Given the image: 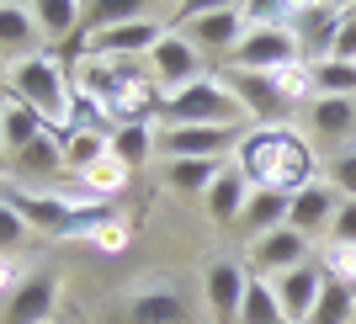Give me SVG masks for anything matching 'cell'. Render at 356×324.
Masks as SVG:
<instances>
[{
    "label": "cell",
    "mask_w": 356,
    "mask_h": 324,
    "mask_svg": "<svg viewBox=\"0 0 356 324\" xmlns=\"http://www.w3.org/2000/svg\"><path fill=\"white\" fill-rule=\"evenodd\" d=\"M234 165L245 170L255 192H282L293 197L298 186L319 181V154L293 122H277V128H245L234 149Z\"/></svg>",
    "instance_id": "obj_1"
},
{
    "label": "cell",
    "mask_w": 356,
    "mask_h": 324,
    "mask_svg": "<svg viewBox=\"0 0 356 324\" xmlns=\"http://www.w3.org/2000/svg\"><path fill=\"white\" fill-rule=\"evenodd\" d=\"M6 96L27 102L38 118L48 122V133H70V112H74V80L64 54L54 48H38V54H22V59L6 64Z\"/></svg>",
    "instance_id": "obj_2"
},
{
    "label": "cell",
    "mask_w": 356,
    "mask_h": 324,
    "mask_svg": "<svg viewBox=\"0 0 356 324\" xmlns=\"http://www.w3.org/2000/svg\"><path fill=\"white\" fill-rule=\"evenodd\" d=\"M245 16H250V32L229 54V74H271V70H282V64L303 59L293 27H287V16H293L287 0H250Z\"/></svg>",
    "instance_id": "obj_3"
},
{
    "label": "cell",
    "mask_w": 356,
    "mask_h": 324,
    "mask_svg": "<svg viewBox=\"0 0 356 324\" xmlns=\"http://www.w3.org/2000/svg\"><path fill=\"white\" fill-rule=\"evenodd\" d=\"M160 128H250V112L223 74H202L197 86L160 102Z\"/></svg>",
    "instance_id": "obj_4"
},
{
    "label": "cell",
    "mask_w": 356,
    "mask_h": 324,
    "mask_svg": "<svg viewBox=\"0 0 356 324\" xmlns=\"http://www.w3.org/2000/svg\"><path fill=\"white\" fill-rule=\"evenodd\" d=\"M165 32H170V16L154 6L149 16H134V22H122V27L80 32L74 43H64V64H74L80 54H90V59H138V64H144Z\"/></svg>",
    "instance_id": "obj_5"
},
{
    "label": "cell",
    "mask_w": 356,
    "mask_h": 324,
    "mask_svg": "<svg viewBox=\"0 0 356 324\" xmlns=\"http://www.w3.org/2000/svg\"><path fill=\"white\" fill-rule=\"evenodd\" d=\"M176 32L186 38V43L202 54V59H229L239 48V38L250 32V16H245V6L239 0H218V6H186V11H176Z\"/></svg>",
    "instance_id": "obj_6"
},
{
    "label": "cell",
    "mask_w": 356,
    "mask_h": 324,
    "mask_svg": "<svg viewBox=\"0 0 356 324\" xmlns=\"http://www.w3.org/2000/svg\"><path fill=\"white\" fill-rule=\"evenodd\" d=\"M0 197L43 234L64 239L70 223L80 218V207H90V197H74V192H38V186H22V181H0Z\"/></svg>",
    "instance_id": "obj_7"
},
{
    "label": "cell",
    "mask_w": 356,
    "mask_h": 324,
    "mask_svg": "<svg viewBox=\"0 0 356 324\" xmlns=\"http://www.w3.org/2000/svg\"><path fill=\"white\" fill-rule=\"evenodd\" d=\"M144 70L154 74V86H160L165 96H176V90L197 86L202 74H213V70H208V59H202V54H197V48L186 43V38H181L176 27H170V32L160 38V43H154V54L144 59Z\"/></svg>",
    "instance_id": "obj_8"
},
{
    "label": "cell",
    "mask_w": 356,
    "mask_h": 324,
    "mask_svg": "<svg viewBox=\"0 0 356 324\" xmlns=\"http://www.w3.org/2000/svg\"><path fill=\"white\" fill-rule=\"evenodd\" d=\"M341 11L335 0H293V16H287V27L298 38V54L303 59H330V43H335V27H341Z\"/></svg>",
    "instance_id": "obj_9"
},
{
    "label": "cell",
    "mask_w": 356,
    "mask_h": 324,
    "mask_svg": "<svg viewBox=\"0 0 356 324\" xmlns=\"http://www.w3.org/2000/svg\"><path fill=\"white\" fill-rule=\"evenodd\" d=\"M245 128H160V149L170 160H234Z\"/></svg>",
    "instance_id": "obj_10"
},
{
    "label": "cell",
    "mask_w": 356,
    "mask_h": 324,
    "mask_svg": "<svg viewBox=\"0 0 356 324\" xmlns=\"http://www.w3.org/2000/svg\"><path fill=\"white\" fill-rule=\"evenodd\" d=\"M314 261V239L298 234V229H271L266 239H255L250 250V277H266L277 282L282 271H298V266Z\"/></svg>",
    "instance_id": "obj_11"
},
{
    "label": "cell",
    "mask_w": 356,
    "mask_h": 324,
    "mask_svg": "<svg viewBox=\"0 0 356 324\" xmlns=\"http://www.w3.org/2000/svg\"><path fill=\"white\" fill-rule=\"evenodd\" d=\"M64 277L59 271H32L22 277V287L6 303V324H54V309H59Z\"/></svg>",
    "instance_id": "obj_12"
},
{
    "label": "cell",
    "mask_w": 356,
    "mask_h": 324,
    "mask_svg": "<svg viewBox=\"0 0 356 324\" xmlns=\"http://www.w3.org/2000/svg\"><path fill=\"white\" fill-rule=\"evenodd\" d=\"M346 197L330 186L325 176L309 181V186H298L293 192V207H287V229H298V234H330V223H335V213H341Z\"/></svg>",
    "instance_id": "obj_13"
},
{
    "label": "cell",
    "mask_w": 356,
    "mask_h": 324,
    "mask_svg": "<svg viewBox=\"0 0 356 324\" xmlns=\"http://www.w3.org/2000/svg\"><path fill=\"white\" fill-rule=\"evenodd\" d=\"M245 287H250V271H245L239 261H208V271H202V293H208V309H213L218 324H239Z\"/></svg>",
    "instance_id": "obj_14"
},
{
    "label": "cell",
    "mask_w": 356,
    "mask_h": 324,
    "mask_svg": "<svg viewBox=\"0 0 356 324\" xmlns=\"http://www.w3.org/2000/svg\"><path fill=\"white\" fill-rule=\"evenodd\" d=\"M325 271H319V261L298 266V271H282V277L271 282V293H277V303H282L287 324H309L314 303H319V293H325Z\"/></svg>",
    "instance_id": "obj_15"
},
{
    "label": "cell",
    "mask_w": 356,
    "mask_h": 324,
    "mask_svg": "<svg viewBox=\"0 0 356 324\" xmlns=\"http://www.w3.org/2000/svg\"><path fill=\"white\" fill-rule=\"evenodd\" d=\"M309 133L319 144H335V149H351L356 138V102L351 96H314L309 112H303Z\"/></svg>",
    "instance_id": "obj_16"
},
{
    "label": "cell",
    "mask_w": 356,
    "mask_h": 324,
    "mask_svg": "<svg viewBox=\"0 0 356 324\" xmlns=\"http://www.w3.org/2000/svg\"><path fill=\"white\" fill-rule=\"evenodd\" d=\"M250 181H245V170H239L234 160L218 165V176H213V186L202 192V207H208L213 223H239L245 218V202H250Z\"/></svg>",
    "instance_id": "obj_17"
},
{
    "label": "cell",
    "mask_w": 356,
    "mask_h": 324,
    "mask_svg": "<svg viewBox=\"0 0 356 324\" xmlns=\"http://www.w3.org/2000/svg\"><path fill=\"white\" fill-rule=\"evenodd\" d=\"M43 38H38V16H32L27 0H0V54L6 64L22 59V54H38Z\"/></svg>",
    "instance_id": "obj_18"
},
{
    "label": "cell",
    "mask_w": 356,
    "mask_h": 324,
    "mask_svg": "<svg viewBox=\"0 0 356 324\" xmlns=\"http://www.w3.org/2000/svg\"><path fill=\"white\" fill-rule=\"evenodd\" d=\"M128 324H186V303L170 282H154V287H138L128 298Z\"/></svg>",
    "instance_id": "obj_19"
},
{
    "label": "cell",
    "mask_w": 356,
    "mask_h": 324,
    "mask_svg": "<svg viewBox=\"0 0 356 324\" xmlns=\"http://www.w3.org/2000/svg\"><path fill=\"white\" fill-rule=\"evenodd\" d=\"M32 16H38V38H43V48L48 43H74L80 27H86V6H74V0H38Z\"/></svg>",
    "instance_id": "obj_20"
},
{
    "label": "cell",
    "mask_w": 356,
    "mask_h": 324,
    "mask_svg": "<svg viewBox=\"0 0 356 324\" xmlns=\"http://www.w3.org/2000/svg\"><path fill=\"white\" fill-rule=\"evenodd\" d=\"M128 181H134V170H128V165L106 149L96 165H86V170H80V192H86L90 202H112V197L128 192Z\"/></svg>",
    "instance_id": "obj_21"
},
{
    "label": "cell",
    "mask_w": 356,
    "mask_h": 324,
    "mask_svg": "<svg viewBox=\"0 0 356 324\" xmlns=\"http://www.w3.org/2000/svg\"><path fill=\"white\" fill-rule=\"evenodd\" d=\"M43 133H48V122L38 118L27 102H16V96L0 102V144L11 149V154H22V149H27L32 138H43Z\"/></svg>",
    "instance_id": "obj_22"
},
{
    "label": "cell",
    "mask_w": 356,
    "mask_h": 324,
    "mask_svg": "<svg viewBox=\"0 0 356 324\" xmlns=\"http://www.w3.org/2000/svg\"><path fill=\"white\" fill-rule=\"evenodd\" d=\"M16 170L27 181H48V176H64L70 160H64V138L59 133H43V138H32L22 154H16Z\"/></svg>",
    "instance_id": "obj_23"
},
{
    "label": "cell",
    "mask_w": 356,
    "mask_h": 324,
    "mask_svg": "<svg viewBox=\"0 0 356 324\" xmlns=\"http://www.w3.org/2000/svg\"><path fill=\"white\" fill-rule=\"evenodd\" d=\"M287 207H293V197H282V192H250L239 229L250 239H266L271 229H287Z\"/></svg>",
    "instance_id": "obj_24"
},
{
    "label": "cell",
    "mask_w": 356,
    "mask_h": 324,
    "mask_svg": "<svg viewBox=\"0 0 356 324\" xmlns=\"http://www.w3.org/2000/svg\"><path fill=\"white\" fill-rule=\"evenodd\" d=\"M154 144H160V122H134V128H112V154H118L128 170H138V165L154 154Z\"/></svg>",
    "instance_id": "obj_25"
},
{
    "label": "cell",
    "mask_w": 356,
    "mask_h": 324,
    "mask_svg": "<svg viewBox=\"0 0 356 324\" xmlns=\"http://www.w3.org/2000/svg\"><path fill=\"white\" fill-rule=\"evenodd\" d=\"M223 160H170L165 165V181H170V192L181 197H202L213 186V176H218Z\"/></svg>",
    "instance_id": "obj_26"
},
{
    "label": "cell",
    "mask_w": 356,
    "mask_h": 324,
    "mask_svg": "<svg viewBox=\"0 0 356 324\" xmlns=\"http://www.w3.org/2000/svg\"><path fill=\"white\" fill-rule=\"evenodd\" d=\"M239 324H287V314H282V303H277L266 277H250L245 303H239Z\"/></svg>",
    "instance_id": "obj_27"
},
{
    "label": "cell",
    "mask_w": 356,
    "mask_h": 324,
    "mask_svg": "<svg viewBox=\"0 0 356 324\" xmlns=\"http://www.w3.org/2000/svg\"><path fill=\"white\" fill-rule=\"evenodd\" d=\"M112 149V133H102V128H70L64 133V160H70V170L80 176L86 165H96Z\"/></svg>",
    "instance_id": "obj_28"
},
{
    "label": "cell",
    "mask_w": 356,
    "mask_h": 324,
    "mask_svg": "<svg viewBox=\"0 0 356 324\" xmlns=\"http://www.w3.org/2000/svg\"><path fill=\"white\" fill-rule=\"evenodd\" d=\"M314 96H351L356 102V64L346 59H314Z\"/></svg>",
    "instance_id": "obj_29"
},
{
    "label": "cell",
    "mask_w": 356,
    "mask_h": 324,
    "mask_svg": "<svg viewBox=\"0 0 356 324\" xmlns=\"http://www.w3.org/2000/svg\"><path fill=\"white\" fill-rule=\"evenodd\" d=\"M309 324H356V293L341 287V282H325V293L314 303Z\"/></svg>",
    "instance_id": "obj_30"
},
{
    "label": "cell",
    "mask_w": 356,
    "mask_h": 324,
    "mask_svg": "<svg viewBox=\"0 0 356 324\" xmlns=\"http://www.w3.org/2000/svg\"><path fill=\"white\" fill-rule=\"evenodd\" d=\"M154 6L144 0H102V6H86V27L80 32H106V27H122V22H134V16H149Z\"/></svg>",
    "instance_id": "obj_31"
},
{
    "label": "cell",
    "mask_w": 356,
    "mask_h": 324,
    "mask_svg": "<svg viewBox=\"0 0 356 324\" xmlns=\"http://www.w3.org/2000/svg\"><path fill=\"white\" fill-rule=\"evenodd\" d=\"M314 261H319V271H325L330 282H341V287H351V293H356V245H341V239H325Z\"/></svg>",
    "instance_id": "obj_32"
},
{
    "label": "cell",
    "mask_w": 356,
    "mask_h": 324,
    "mask_svg": "<svg viewBox=\"0 0 356 324\" xmlns=\"http://www.w3.org/2000/svg\"><path fill=\"white\" fill-rule=\"evenodd\" d=\"M32 239V223L22 218V213H16L11 202H6V197H0V255H11V250H22V245H27Z\"/></svg>",
    "instance_id": "obj_33"
},
{
    "label": "cell",
    "mask_w": 356,
    "mask_h": 324,
    "mask_svg": "<svg viewBox=\"0 0 356 324\" xmlns=\"http://www.w3.org/2000/svg\"><path fill=\"white\" fill-rule=\"evenodd\" d=\"M325 181L346 197V202H356V144H351V149H335V154H330V176H325Z\"/></svg>",
    "instance_id": "obj_34"
},
{
    "label": "cell",
    "mask_w": 356,
    "mask_h": 324,
    "mask_svg": "<svg viewBox=\"0 0 356 324\" xmlns=\"http://www.w3.org/2000/svg\"><path fill=\"white\" fill-rule=\"evenodd\" d=\"M90 245H96L102 255H122L128 245H134V229H128V218H118V213H112V218H106L102 229L90 234Z\"/></svg>",
    "instance_id": "obj_35"
},
{
    "label": "cell",
    "mask_w": 356,
    "mask_h": 324,
    "mask_svg": "<svg viewBox=\"0 0 356 324\" xmlns=\"http://www.w3.org/2000/svg\"><path fill=\"white\" fill-rule=\"evenodd\" d=\"M330 59H346V64H356V6H346V11H341V27H335Z\"/></svg>",
    "instance_id": "obj_36"
},
{
    "label": "cell",
    "mask_w": 356,
    "mask_h": 324,
    "mask_svg": "<svg viewBox=\"0 0 356 324\" xmlns=\"http://www.w3.org/2000/svg\"><path fill=\"white\" fill-rule=\"evenodd\" d=\"M330 239L356 245V202H341V213H335V223H330Z\"/></svg>",
    "instance_id": "obj_37"
},
{
    "label": "cell",
    "mask_w": 356,
    "mask_h": 324,
    "mask_svg": "<svg viewBox=\"0 0 356 324\" xmlns=\"http://www.w3.org/2000/svg\"><path fill=\"white\" fill-rule=\"evenodd\" d=\"M16 287H22V277H16V261H11V255H0V298H11Z\"/></svg>",
    "instance_id": "obj_38"
},
{
    "label": "cell",
    "mask_w": 356,
    "mask_h": 324,
    "mask_svg": "<svg viewBox=\"0 0 356 324\" xmlns=\"http://www.w3.org/2000/svg\"><path fill=\"white\" fill-rule=\"evenodd\" d=\"M0 80H6V64H0Z\"/></svg>",
    "instance_id": "obj_39"
},
{
    "label": "cell",
    "mask_w": 356,
    "mask_h": 324,
    "mask_svg": "<svg viewBox=\"0 0 356 324\" xmlns=\"http://www.w3.org/2000/svg\"><path fill=\"white\" fill-rule=\"evenodd\" d=\"M0 149H6V144H0Z\"/></svg>",
    "instance_id": "obj_40"
}]
</instances>
